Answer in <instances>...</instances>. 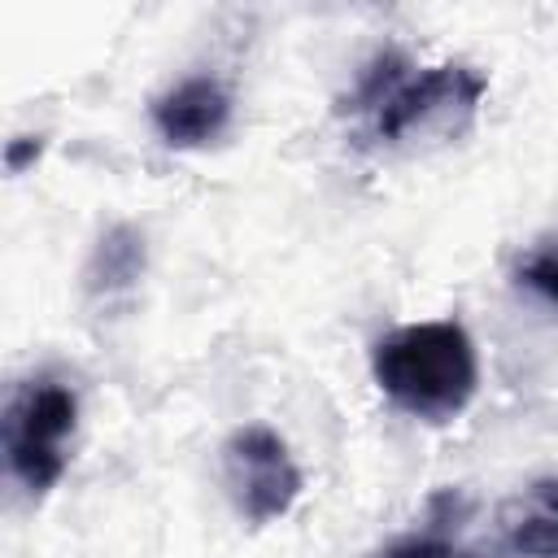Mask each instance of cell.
<instances>
[{"mask_svg": "<svg viewBox=\"0 0 558 558\" xmlns=\"http://www.w3.org/2000/svg\"><path fill=\"white\" fill-rule=\"evenodd\" d=\"M379 392L423 423H453L480 388V353L462 323L432 318L388 331L371 353Z\"/></svg>", "mask_w": 558, "mask_h": 558, "instance_id": "obj_1", "label": "cell"}, {"mask_svg": "<svg viewBox=\"0 0 558 558\" xmlns=\"http://www.w3.org/2000/svg\"><path fill=\"white\" fill-rule=\"evenodd\" d=\"M74 427L78 397L65 379L39 371L13 388L4 405V462L31 497H44L65 475Z\"/></svg>", "mask_w": 558, "mask_h": 558, "instance_id": "obj_2", "label": "cell"}, {"mask_svg": "<svg viewBox=\"0 0 558 558\" xmlns=\"http://www.w3.org/2000/svg\"><path fill=\"white\" fill-rule=\"evenodd\" d=\"M488 96V78L475 65H427L410 74L375 113L371 135L379 144H414V140H453L462 135Z\"/></svg>", "mask_w": 558, "mask_h": 558, "instance_id": "obj_3", "label": "cell"}, {"mask_svg": "<svg viewBox=\"0 0 558 558\" xmlns=\"http://www.w3.org/2000/svg\"><path fill=\"white\" fill-rule=\"evenodd\" d=\"M222 480H227L231 506L253 527L283 519L296 506L301 484H305L301 466L292 462V453L283 445V436L262 427V423H248V427L227 436V445H222Z\"/></svg>", "mask_w": 558, "mask_h": 558, "instance_id": "obj_4", "label": "cell"}, {"mask_svg": "<svg viewBox=\"0 0 558 558\" xmlns=\"http://www.w3.org/2000/svg\"><path fill=\"white\" fill-rule=\"evenodd\" d=\"M148 118L161 135V144L170 148H201L209 140H218L231 122V92L209 78V74H192L183 83H174L170 92L153 96Z\"/></svg>", "mask_w": 558, "mask_h": 558, "instance_id": "obj_5", "label": "cell"}, {"mask_svg": "<svg viewBox=\"0 0 558 558\" xmlns=\"http://www.w3.org/2000/svg\"><path fill=\"white\" fill-rule=\"evenodd\" d=\"M144 262H148L144 231L131 227V222H118L96 240V248L87 257V270H83V283L96 301H118L144 279Z\"/></svg>", "mask_w": 558, "mask_h": 558, "instance_id": "obj_6", "label": "cell"}, {"mask_svg": "<svg viewBox=\"0 0 558 558\" xmlns=\"http://www.w3.org/2000/svg\"><path fill=\"white\" fill-rule=\"evenodd\" d=\"M410 78V57L401 52V48H379L366 65H362V74H357V83H353V92L344 96V109L349 113H375L401 83Z\"/></svg>", "mask_w": 558, "mask_h": 558, "instance_id": "obj_7", "label": "cell"}, {"mask_svg": "<svg viewBox=\"0 0 558 558\" xmlns=\"http://www.w3.org/2000/svg\"><path fill=\"white\" fill-rule=\"evenodd\" d=\"M510 545L527 558H558V484H541L532 510L510 523Z\"/></svg>", "mask_w": 558, "mask_h": 558, "instance_id": "obj_8", "label": "cell"}, {"mask_svg": "<svg viewBox=\"0 0 558 558\" xmlns=\"http://www.w3.org/2000/svg\"><path fill=\"white\" fill-rule=\"evenodd\" d=\"M519 283H527L532 292H541L558 305V253L545 248V253H532L527 262H519Z\"/></svg>", "mask_w": 558, "mask_h": 558, "instance_id": "obj_9", "label": "cell"}, {"mask_svg": "<svg viewBox=\"0 0 558 558\" xmlns=\"http://www.w3.org/2000/svg\"><path fill=\"white\" fill-rule=\"evenodd\" d=\"M384 558H475V554H466V549H458V545H449L440 536H405Z\"/></svg>", "mask_w": 558, "mask_h": 558, "instance_id": "obj_10", "label": "cell"}, {"mask_svg": "<svg viewBox=\"0 0 558 558\" xmlns=\"http://www.w3.org/2000/svg\"><path fill=\"white\" fill-rule=\"evenodd\" d=\"M39 153H44V140L39 135H13L4 144V170L9 174H22V170H31L39 161Z\"/></svg>", "mask_w": 558, "mask_h": 558, "instance_id": "obj_11", "label": "cell"}]
</instances>
